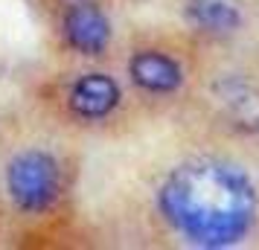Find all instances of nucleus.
Instances as JSON below:
<instances>
[{
    "instance_id": "nucleus-4",
    "label": "nucleus",
    "mask_w": 259,
    "mask_h": 250,
    "mask_svg": "<svg viewBox=\"0 0 259 250\" xmlns=\"http://www.w3.org/2000/svg\"><path fill=\"white\" fill-rule=\"evenodd\" d=\"M119 99H122V90L108 73H84L67 90L70 114L88 122L108 119L119 108Z\"/></svg>"
},
{
    "instance_id": "nucleus-7",
    "label": "nucleus",
    "mask_w": 259,
    "mask_h": 250,
    "mask_svg": "<svg viewBox=\"0 0 259 250\" xmlns=\"http://www.w3.org/2000/svg\"><path fill=\"white\" fill-rule=\"evenodd\" d=\"M227 117L233 125L245 128V131H256L259 128V93L242 84H230L222 90Z\"/></svg>"
},
{
    "instance_id": "nucleus-1",
    "label": "nucleus",
    "mask_w": 259,
    "mask_h": 250,
    "mask_svg": "<svg viewBox=\"0 0 259 250\" xmlns=\"http://www.w3.org/2000/svg\"><path fill=\"white\" fill-rule=\"evenodd\" d=\"M157 210L189 244L230 247L253 230L259 198L245 169L201 157L172 169L157 189Z\"/></svg>"
},
{
    "instance_id": "nucleus-2",
    "label": "nucleus",
    "mask_w": 259,
    "mask_h": 250,
    "mask_svg": "<svg viewBox=\"0 0 259 250\" xmlns=\"http://www.w3.org/2000/svg\"><path fill=\"white\" fill-rule=\"evenodd\" d=\"M6 192L26 215L47 213L61 195V169L56 157L41 148H26L6 166Z\"/></svg>"
},
{
    "instance_id": "nucleus-5",
    "label": "nucleus",
    "mask_w": 259,
    "mask_h": 250,
    "mask_svg": "<svg viewBox=\"0 0 259 250\" xmlns=\"http://www.w3.org/2000/svg\"><path fill=\"white\" fill-rule=\"evenodd\" d=\"M128 76L143 93L169 96L184 84V67L163 49H137L128 59Z\"/></svg>"
},
{
    "instance_id": "nucleus-3",
    "label": "nucleus",
    "mask_w": 259,
    "mask_h": 250,
    "mask_svg": "<svg viewBox=\"0 0 259 250\" xmlns=\"http://www.w3.org/2000/svg\"><path fill=\"white\" fill-rule=\"evenodd\" d=\"M61 35L67 47L82 56H102L111 44V21L96 3H70L61 18Z\"/></svg>"
},
{
    "instance_id": "nucleus-6",
    "label": "nucleus",
    "mask_w": 259,
    "mask_h": 250,
    "mask_svg": "<svg viewBox=\"0 0 259 250\" xmlns=\"http://www.w3.org/2000/svg\"><path fill=\"white\" fill-rule=\"evenodd\" d=\"M187 21L195 24L204 32H233L242 24V15L230 0H189L187 3Z\"/></svg>"
}]
</instances>
